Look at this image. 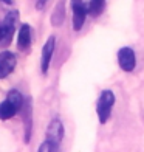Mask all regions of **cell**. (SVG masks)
Here are the masks:
<instances>
[{
    "label": "cell",
    "instance_id": "1",
    "mask_svg": "<svg viewBox=\"0 0 144 152\" xmlns=\"http://www.w3.org/2000/svg\"><path fill=\"white\" fill-rule=\"evenodd\" d=\"M105 8V0H71L73 11V28L81 31L85 23V17H98Z\"/></svg>",
    "mask_w": 144,
    "mask_h": 152
},
{
    "label": "cell",
    "instance_id": "2",
    "mask_svg": "<svg viewBox=\"0 0 144 152\" xmlns=\"http://www.w3.org/2000/svg\"><path fill=\"white\" fill-rule=\"evenodd\" d=\"M64 124L59 118H53L47 127V135H45V141L39 146V152H47V151H59L60 149V143L64 140Z\"/></svg>",
    "mask_w": 144,
    "mask_h": 152
},
{
    "label": "cell",
    "instance_id": "3",
    "mask_svg": "<svg viewBox=\"0 0 144 152\" xmlns=\"http://www.w3.org/2000/svg\"><path fill=\"white\" fill-rule=\"evenodd\" d=\"M17 19H19V11L12 10L6 12L5 17L0 20V47H8L12 42Z\"/></svg>",
    "mask_w": 144,
    "mask_h": 152
},
{
    "label": "cell",
    "instance_id": "4",
    "mask_svg": "<svg viewBox=\"0 0 144 152\" xmlns=\"http://www.w3.org/2000/svg\"><path fill=\"white\" fill-rule=\"evenodd\" d=\"M115 93L112 90H102L99 98H98V102H96V113H98V118H99V123L104 124L108 121L112 115V109L115 106Z\"/></svg>",
    "mask_w": 144,
    "mask_h": 152
},
{
    "label": "cell",
    "instance_id": "5",
    "mask_svg": "<svg viewBox=\"0 0 144 152\" xmlns=\"http://www.w3.org/2000/svg\"><path fill=\"white\" fill-rule=\"evenodd\" d=\"M116 59H118V65L122 72H133L136 67V56L133 48L130 47H122L118 50V54H116Z\"/></svg>",
    "mask_w": 144,
    "mask_h": 152
},
{
    "label": "cell",
    "instance_id": "6",
    "mask_svg": "<svg viewBox=\"0 0 144 152\" xmlns=\"http://www.w3.org/2000/svg\"><path fill=\"white\" fill-rule=\"evenodd\" d=\"M54 48H56V37L50 36L47 39V42L42 47V53H40V72L44 75L48 73V68H50L53 54H54Z\"/></svg>",
    "mask_w": 144,
    "mask_h": 152
},
{
    "label": "cell",
    "instance_id": "7",
    "mask_svg": "<svg viewBox=\"0 0 144 152\" xmlns=\"http://www.w3.org/2000/svg\"><path fill=\"white\" fill-rule=\"evenodd\" d=\"M17 58L12 51H2L0 53V79L9 76L16 68Z\"/></svg>",
    "mask_w": 144,
    "mask_h": 152
},
{
    "label": "cell",
    "instance_id": "8",
    "mask_svg": "<svg viewBox=\"0 0 144 152\" xmlns=\"http://www.w3.org/2000/svg\"><path fill=\"white\" fill-rule=\"evenodd\" d=\"M33 40V30L28 23H22L17 33V48L20 51H28L31 48Z\"/></svg>",
    "mask_w": 144,
    "mask_h": 152
},
{
    "label": "cell",
    "instance_id": "9",
    "mask_svg": "<svg viewBox=\"0 0 144 152\" xmlns=\"http://www.w3.org/2000/svg\"><path fill=\"white\" fill-rule=\"evenodd\" d=\"M19 112H20V109L9 98H6L0 102V120L2 121H8L11 118H14Z\"/></svg>",
    "mask_w": 144,
    "mask_h": 152
},
{
    "label": "cell",
    "instance_id": "10",
    "mask_svg": "<svg viewBox=\"0 0 144 152\" xmlns=\"http://www.w3.org/2000/svg\"><path fill=\"white\" fill-rule=\"evenodd\" d=\"M23 113V126H25V143L31 138V129H33V120H31V99H25V104L22 107Z\"/></svg>",
    "mask_w": 144,
    "mask_h": 152
},
{
    "label": "cell",
    "instance_id": "11",
    "mask_svg": "<svg viewBox=\"0 0 144 152\" xmlns=\"http://www.w3.org/2000/svg\"><path fill=\"white\" fill-rule=\"evenodd\" d=\"M65 0H60V2L56 5L53 14H51V25L53 26H60L64 23V19H65Z\"/></svg>",
    "mask_w": 144,
    "mask_h": 152
},
{
    "label": "cell",
    "instance_id": "12",
    "mask_svg": "<svg viewBox=\"0 0 144 152\" xmlns=\"http://www.w3.org/2000/svg\"><path fill=\"white\" fill-rule=\"evenodd\" d=\"M2 2H5L6 5H12V0H2Z\"/></svg>",
    "mask_w": 144,
    "mask_h": 152
}]
</instances>
